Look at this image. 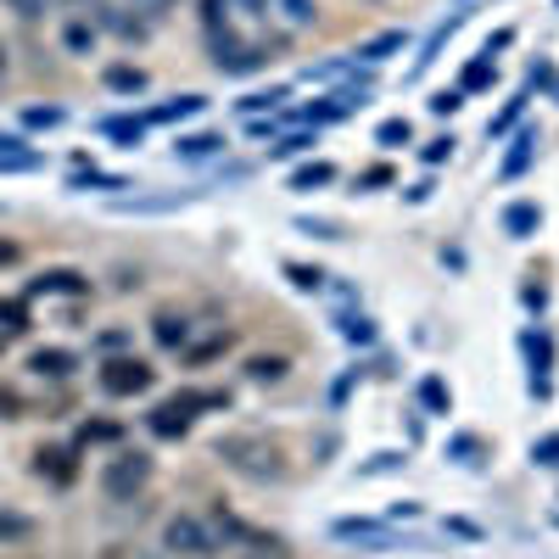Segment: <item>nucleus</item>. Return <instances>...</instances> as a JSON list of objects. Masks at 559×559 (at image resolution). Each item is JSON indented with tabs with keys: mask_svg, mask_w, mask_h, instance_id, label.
Segmentation results:
<instances>
[{
	"mask_svg": "<svg viewBox=\"0 0 559 559\" xmlns=\"http://www.w3.org/2000/svg\"><path fill=\"white\" fill-rule=\"evenodd\" d=\"M7 12H17L23 23H34V17H45V0H0Z\"/></svg>",
	"mask_w": 559,
	"mask_h": 559,
	"instance_id": "a878e982",
	"label": "nucleus"
},
{
	"mask_svg": "<svg viewBox=\"0 0 559 559\" xmlns=\"http://www.w3.org/2000/svg\"><path fill=\"white\" fill-rule=\"evenodd\" d=\"M107 84L112 90H146V73L140 68H107Z\"/></svg>",
	"mask_w": 559,
	"mask_h": 559,
	"instance_id": "412c9836",
	"label": "nucleus"
},
{
	"mask_svg": "<svg viewBox=\"0 0 559 559\" xmlns=\"http://www.w3.org/2000/svg\"><path fill=\"white\" fill-rule=\"evenodd\" d=\"M152 381H157V369L146 358H112V364H102V392L107 397H140V392H152Z\"/></svg>",
	"mask_w": 559,
	"mask_h": 559,
	"instance_id": "39448f33",
	"label": "nucleus"
},
{
	"mask_svg": "<svg viewBox=\"0 0 559 559\" xmlns=\"http://www.w3.org/2000/svg\"><path fill=\"white\" fill-rule=\"evenodd\" d=\"M213 62H218V73H252V68L263 62V51L224 28V34H213Z\"/></svg>",
	"mask_w": 559,
	"mask_h": 559,
	"instance_id": "423d86ee",
	"label": "nucleus"
},
{
	"mask_svg": "<svg viewBox=\"0 0 559 559\" xmlns=\"http://www.w3.org/2000/svg\"><path fill=\"white\" fill-rule=\"evenodd\" d=\"M0 73H7V45H0Z\"/></svg>",
	"mask_w": 559,
	"mask_h": 559,
	"instance_id": "79ce46f5",
	"label": "nucleus"
},
{
	"mask_svg": "<svg viewBox=\"0 0 559 559\" xmlns=\"http://www.w3.org/2000/svg\"><path fill=\"white\" fill-rule=\"evenodd\" d=\"M218 403H224V397H207V392L168 397V403L152 408V431H157V437H185V431H191V419H197V408H218Z\"/></svg>",
	"mask_w": 559,
	"mask_h": 559,
	"instance_id": "20e7f679",
	"label": "nucleus"
},
{
	"mask_svg": "<svg viewBox=\"0 0 559 559\" xmlns=\"http://www.w3.org/2000/svg\"><path fill=\"white\" fill-rule=\"evenodd\" d=\"M376 140H381V146H408V118H386Z\"/></svg>",
	"mask_w": 559,
	"mask_h": 559,
	"instance_id": "4be33fe9",
	"label": "nucleus"
},
{
	"mask_svg": "<svg viewBox=\"0 0 559 559\" xmlns=\"http://www.w3.org/2000/svg\"><path fill=\"white\" fill-rule=\"evenodd\" d=\"M280 17H286L292 28H308L313 23V0H280Z\"/></svg>",
	"mask_w": 559,
	"mask_h": 559,
	"instance_id": "6ab92c4d",
	"label": "nucleus"
},
{
	"mask_svg": "<svg viewBox=\"0 0 559 559\" xmlns=\"http://www.w3.org/2000/svg\"><path fill=\"white\" fill-rule=\"evenodd\" d=\"M392 179V168H364V179L358 185H386Z\"/></svg>",
	"mask_w": 559,
	"mask_h": 559,
	"instance_id": "ea45409f",
	"label": "nucleus"
},
{
	"mask_svg": "<svg viewBox=\"0 0 559 559\" xmlns=\"http://www.w3.org/2000/svg\"><path fill=\"white\" fill-rule=\"evenodd\" d=\"M163 548L179 554V559H213L224 543H218V526H207V521H197V515H174V521L163 526Z\"/></svg>",
	"mask_w": 559,
	"mask_h": 559,
	"instance_id": "f03ea898",
	"label": "nucleus"
},
{
	"mask_svg": "<svg viewBox=\"0 0 559 559\" xmlns=\"http://www.w3.org/2000/svg\"><path fill=\"white\" fill-rule=\"evenodd\" d=\"M521 112H526V96H515V102H509V107H503V112H498V118L487 123V134H492V140H498V134H509V129H515V118H521Z\"/></svg>",
	"mask_w": 559,
	"mask_h": 559,
	"instance_id": "a211bd4d",
	"label": "nucleus"
},
{
	"mask_svg": "<svg viewBox=\"0 0 559 559\" xmlns=\"http://www.w3.org/2000/svg\"><path fill=\"white\" fill-rule=\"evenodd\" d=\"M331 179H336L331 163H308V168L292 174V191H319V185H331Z\"/></svg>",
	"mask_w": 559,
	"mask_h": 559,
	"instance_id": "f8f14e48",
	"label": "nucleus"
},
{
	"mask_svg": "<svg viewBox=\"0 0 559 559\" xmlns=\"http://www.w3.org/2000/svg\"><path fill=\"white\" fill-rule=\"evenodd\" d=\"M224 152V134H179L174 140V157H213Z\"/></svg>",
	"mask_w": 559,
	"mask_h": 559,
	"instance_id": "9d476101",
	"label": "nucleus"
},
{
	"mask_svg": "<svg viewBox=\"0 0 559 559\" xmlns=\"http://www.w3.org/2000/svg\"><path fill=\"white\" fill-rule=\"evenodd\" d=\"M7 263H17V241H0V269Z\"/></svg>",
	"mask_w": 559,
	"mask_h": 559,
	"instance_id": "a19ab883",
	"label": "nucleus"
},
{
	"mask_svg": "<svg viewBox=\"0 0 559 559\" xmlns=\"http://www.w3.org/2000/svg\"><path fill=\"white\" fill-rule=\"evenodd\" d=\"M68 45H73V51H84V45H90V28H84V23H73V28H68Z\"/></svg>",
	"mask_w": 559,
	"mask_h": 559,
	"instance_id": "58836bf2",
	"label": "nucleus"
},
{
	"mask_svg": "<svg viewBox=\"0 0 559 559\" xmlns=\"http://www.w3.org/2000/svg\"><path fill=\"white\" fill-rule=\"evenodd\" d=\"M146 481H152V459H146V453H112V459L102 464V492L118 498V503H129Z\"/></svg>",
	"mask_w": 559,
	"mask_h": 559,
	"instance_id": "7ed1b4c3",
	"label": "nucleus"
},
{
	"mask_svg": "<svg viewBox=\"0 0 559 559\" xmlns=\"http://www.w3.org/2000/svg\"><path fill=\"white\" fill-rule=\"evenodd\" d=\"M431 112H459V90H437V96H431Z\"/></svg>",
	"mask_w": 559,
	"mask_h": 559,
	"instance_id": "c756f323",
	"label": "nucleus"
},
{
	"mask_svg": "<svg viewBox=\"0 0 559 559\" xmlns=\"http://www.w3.org/2000/svg\"><path fill=\"white\" fill-rule=\"evenodd\" d=\"M107 134H118V140H140V123H129V118H112V123H107Z\"/></svg>",
	"mask_w": 559,
	"mask_h": 559,
	"instance_id": "473e14b6",
	"label": "nucleus"
},
{
	"mask_svg": "<svg viewBox=\"0 0 559 559\" xmlns=\"http://www.w3.org/2000/svg\"><path fill=\"white\" fill-rule=\"evenodd\" d=\"M202 107H207L202 96H174L168 107H157V112H152V123H174V118H197Z\"/></svg>",
	"mask_w": 559,
	"mask_h": 559,
	"instance_id": "ddd939ff",
	"label": "nucleus"
},
{
	"mask_svg": "<svg viewBox=\"0 0 559 559\" xmlns=\"http://www.w3.org/2000/svg\"><path fill=\"white\" fill-rule=\"evenodd\" d=\"M102 23H107L118 39H146V23H140V17H118V7H102Z\"/></svg>",
	"mask_w": 559,
	"mask_h": 559,
	"instance_id": "2eb2a0df",
	"label": "nucleus"
},
{
	"mask_svg": "<svg viewBox=\"0 0 559 559\" xmlns=\"http://www.w3.org/2000/svg\"><path fill=\"white\" fill-rule=\"evenodd\" d=\"M102 559H157V554L152 548H134V543H107Z\"/></svg>",
	"mask_w": 559,
	"mask_h": 559,
	"instance_id": "b1692460",
	"label": "nucleus"
},
{
	"mask_svg": "<svg viewBox=\"0 0 559 559\" xmlns=\"http://www.w3.org/2000/svg\"><path fill=\"white\" fill-rule=\"evenodd\" d=\"M28 532V521H17V515H0V537H23Z\"/></svg>",
	"mask_w": 559,
	"mask_h": 559,
	"instance_id": "f704fd0d",
	"label": "nucleus"
},
{
	"mask_svg": "<svg viewBox=\"0 0 559 559\" xmlns=\"http://www.w3.org/2000/svg\"><path fill=\"white\" fill-rule=\"evenodd\" d=\"M532 152H537V134L526 129V134L515 140V152H509V157H503V179H515V174H521V168L532 163Z\"/></svg>",
	"mask_w": 559,
	"mask_h": 559,
	"instance_id": "4468645a",
	"label": "nucleus"
},
{
	"mask_svg": "<svg viewBox=\"0 0 559 559\" xmlns=\"http://www.w3.org/2000/svg\"><path fill=\"white\" fill-rule=\"evenodd\" d=\"M34 471L51 476L57 487H68V481L79 476V459H73V448H39V453H34Z\"/></svg>",
	"mask_w": 559,
	"mask_h": 559,
	"instance_id": "0eeeda50",
	"label": "nucleus"
},
{
	"mask_svg": "<svg viewBox=\"0 0 559 559\" xmlns=\"http://www.w3.org/2000/svg\"><path fill=\"white\" fill-rule=\"evenodd\" d=\"M286 274L297 280L302 292H319V286H324V274H319V269H302V263H286Z\"/></svg>",
	"mask_w": 559,
	"mask_h": 559,
	"instance_id": "393cba45",
	"label": "nucleus"
},
{
	"mask_svg": "<svg viewBox=\"0 0 559 559\" xmlns=\"http://www.w3.org/2000/svg\"><path fill=\"white\" fill-rule=\"evenodd\" d=\"M28 369H34V376H51V381H62V376H73V369H79V358H73L68 347H39V353L28 358Z\"/></svg>",
	"mask_w": 559,
	"mask_h": 559,
	"instance_id": "6e6552de",
	"label": "nucleus"
},
{
	"mask_svg": "<svg viewBox=\"0 0 559 559\" xmlns=\"http://www.w3.org/2000/svg\"><path fill=\"white\" fill-rule=\"evenodd\" d=\"M174 0H134V12H146V17H157V12H168Z\"/></svg>",
	"mask_w": 559,
	"mask_h": 559,
	"instance_id": "c9c22d12",
	"label": "nucleus"
},
{
	"mask_svg": "<svg viewBox=\"0 0 559 559\" xmlns=\"http://www.w3.org/2000/svg\"><path fill=\"white\" fill-rule=\"evenodd\" d=\"M0 414H7V419H23V397H17L12 386H0Z\"/></svg>",
	"mask_w": 559,
	"mask_h": 559,
	"instance_id": "c85d7f7f",
	"label": "nucleus"
},
{
	"mask_svg": "<svg viewBox=\"0 0 559 559\" xmlns=\"http://www.w3.org/2000/svg\"><path fill=\"white\" fill-rule=\"evenodd\" d=\"M152 336H157L163 347H185V336H191V319L174 313V308H163V313L152 319Z\"/></svg>",
	"mask_w": 559,
	"mask_h": 559,
	"instance_id": "1a4fd4ad",
	"label": "nucleus"
},
{
	"mask_svg": "<svg viewBox=\"0 0 559 559\" xmlns=\"http://www.w3.org/2000/svg\"><path fill=\"white\" fill-rule=\"evenodd\" d=\"M532 459H543V464H559V437L537 442V448H532Z\"/></svg>",
	"mask_w": 559,
	"mask_h": 559,
	"instance_id": "72a5a7b5",
	"label": "nucleus"
},
{
	"mask_svg": "<svg viewBox=\"0 0 559 559\" xmlns=\"http://www.w3.org/2000/svg\"><path fill=\"white\" fill-rule=\"evenodd\" d=\"M247 376H252V381H280V376H286V358H252Z\"/></svg>",
	"mask_w": 559,
	"mask_h": 559,
	"instance_id": "aec40b11",
	"label": "nucleus"
},
{
	"mask_svg": "<svg viewBox=\"0 0 559 559\" xmlns=\"http://www.w3.org/2000/svg\"><path fill=\"white\" fill-rule=\"evenodd\" d=\"M308 146H313V134H286V140L274 146V157H297V152H308Z\"/></svg>",
	"mask_w": 559,
	"mask_h": 559,
	"instance_id": "bb28decb",
	"label": "nucleus"
},
{
	"mask_svg": "<svg viewBox=\"0 0 559 559\" xmlns=\"http://www.w3.org/2000/svg\"><path fill=\"white\" fill-rule=\"evenodd\" d=\"M274 102H286V90H269V96H247L241 107H247V112H263V107H274Z\"/></svg>",
	"mask_w": 559,
	"mask_h": 559,
	"instance_id": "2f4dec72",
	"label": "nucleus"
},
{
	"mask_svg": "<svg viewBox=\"0 0 559 559\" xmlns=\"http://www.w3.org/2000/svg\"><path fill=\"white\" fill-rule=\"evenodd\" d=\"M537 224H543V207H537V202H515V207L503 213V229H509V236H526V229H537Z\"/></svg>",
	"mask_w": 559,
	"mask_h": 559,
	"instance_id": "9b49d317",
	"label": "nucleus"
},
{
	"mask_svg": "<svg viewBox=\"0 0 559 559\" xmlns=\"http://www.w3.org/2000/svg\"><path fill=\"white\" fill-rule=\"evenodd\" d=\"M487 84H492V62H471L459 79V90H487Z\"/></svg>",
	"mask_w": 559,
	"mask_h": 559,
	"instance_id": "5701e85b",
	"label": "nucleus"
},
{
	"mask_svg": "<svg viewBox=\"0 0 559 559\" xmlns=\"http://www.w3.org/2000/svg\"><path fill=\"white\" fill-rule=\"evenodd\" d=\"M0 319H7V331H23V302H0Z\"/></svg>",
	"mask_w": 559,
	"mask_h": 559,
	"instance_id": "7c9ffc66",
	"label": "nucleus"
},
{
	"mask_svg": "<svg viewBox=\"0 0 559 559\" xmlns=\"http://www.w3.org/2000/svg\"><path fill=\"white\" fill-rule=\"evenodd\" d=\"M419 397H426V408H437V414L448 408V386L442 381H426V386H419Z\"/></svg>",
	"mask_w": 559,
	"mask_h": 559,
	"instance_id": "cd10ccee",
	"label": "nucleus"
},
{
	"mask_svg": "<svg viewBox=\"0 0 559 559\" xmlns=\"http://www.w3.org/2000/svg\"><path fill=\"white\" fill-rule=\"evenodd\" d=\"M218 459L229 464L236 476L247 481H286V448H280L274 437H258V431H241V437H224L218 442Z\"/></svg>",
	"mask_w": 559,
	"mask_h": 559,
	"instance_id": "f257e3e1",
	"label": "nucleus"
},
{
	"mask_svg": "<svg viewBox=\"0 0 559 559\" xmlns=\"http://www.w3.org/2000/svg\"><path fill=\"white\" fill-rule=\"evenodd\" d=\"M453 152V140H431V146H426V163H442Z\"/></svg>",
	"mask_w": 559,
	"mask_h": 559,
	"instance_id": "e433bc0d",
	"label": "nucleus"
},
{
	"mask_svg": "<svg viewBox=\"0 0 559 559\" xmlns=\"http://www.w3.org/2000/svg\"><path fill=\"white\" fill-rule=\"evenodd\" d=\"M28 123H62V112H57V107H34Z\"/></svg>",
	"mask_w": 559,
	"mask_h": 559,
	"instance_id": "4c0bfd02",
	"label": "nucleus"
},
{
	"mask_svg": "<svg viewBox=\"0 0 559 559\" xmlns=\"http://www.w3.org/2000/svg\"><path fill=\"white\" fill-rule=\"evenodd\" d=\"M397 45H403V34H381V39L358 45V57H364V62H381V57H392V51H397Z\"/></svg>",
	"mask_w": 559,
	"mask_h": 559,
	"instance_id": "f3484780",
	"label": "nucleus"
},
{
	"mask_svg": "<svg viewBox=\"0 0 559 559\" xmlns=\"http://www.w3.org/2000/svg\"><path fill=\"white\" fill-rule=\"evenodd\" d=\"M34 292H73V297H79V292H84V280L68 274V269H57V274H39V280H34Z\"/></svg>",
	"mask_w": 559,
	"mask_h": 559,
	"instance_id": "dca6fc26",
	"label": "nucleus"
}]
</instances>
